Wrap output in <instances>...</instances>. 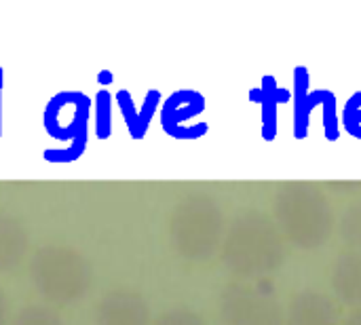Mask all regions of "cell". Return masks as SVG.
<instances>
[{
	"instance_id": "5b68a950",
	"label": "cell",
	"mask_w": 361,
	"mask_h": 325,
	"mask_svg": "<svg viewBox=\"0 0 361 325\" xmlns=\"http://www.w3.org/2000/svg\"><path fill=\"white\" fill-rule=\"evenodd\" d=\"M220 311L226 325H286L279 298L262 283H231L222 292Z\"/></svg>"
},
{
	"instance_id": "e0dca14e",
	"label": "cell",
	"mask_w": 361,
	"mask_h": 325,
	"mask_svg": "<svg viewBox=\"0 0 361 325\" xmlns=\"http://www.w3.org/2000/svg\"><path fill=\"white\" fill-rule=\"evenodd\" d=\"M324 110V133L326 140L336 142L341 137V116H338V104H336V95L330 89H324L322 95V106Z\"/></svg>"
},
{
	"instance_id": "d6986e66",
	"label": "cell",
	"mask_w": 361,
	"mask_h": 325,
	"mask_svg": "<svg viewBox=\"0 0 361 325\" xmlns=\"http://www.w3.org/2000/svg\"><path fill=\"white\" fill-rule=\"evenodd\" d=\"M341 125L345 127V131L349 135H353L355 140H361V91H355L347 99L343 116H341Z\"/></svg>"
},
{
	"instance_id": "52a82bcc",
	"label": "cell",
	"mask_w": 361,
	"mask_h": 325,
	"mask_svg": "<svg viewBox=\"0 0 361 325\" xmlns=\"http://www.w3.org/2000/svg\"><path fill=\"white\" fill-rule=\"evenodd\" d=\"M95 325H152L146 296L129 286L106 290L93 307Z\"/></svg>"
},
{
	"instance_id": "ac0fdd59",
	"label": "cell",
	"mask_w": 361,
	"mask_h": 325,
	"mask_svg": "<svg viewBox=\"0 0 361 325\" xmlns=\"http://www.w3.org/2000/svg\"><path fill=\"white\" fill-rule=\"evenodd\" d=\"M87 148V131L78 133L76 137H72L68 142L66 148H57V150H47L44 152V161L49 163H55V165H68V163H74L82 157Z\"/></svg>"
},
{
	"instance_id": "ffe728a7",
	"label": "cell",
	"mask_w": 361,
	"mask_h": 325,
	"mask_svg": "<svg viewBox=\"0 0 361 325\" xmlns=\"http://www.w3.org/2000/svg\"><path fill=\"white\" fill-rule=\"evenodd\" d=\"M152 325H205V321L197 311L186 309V307H176V309L161 313L152 321Z\"/></svg>"
},
{
	"instance_id": "3957f363",
	"label": "cell",
	"mask_w": 361,
	"mask_h": 325,
	"mask_svg": "<svg viewBox=\"0 0 361 325\" xmlns=\"http://www.w3.org/2000/svg\"><path fill=\"white\" fill-rule=\"evenodd\" d=\"M167 231L173 250L188 260L209 258L224 233L222 211L205 192L184 197L169 214Z\"/></svg>"
},
{
	"instance_id": "7c38bea8",
	"label": "cell",
	"mask_w": 361,
	"mask_h": 325,
	"mask_svg": "<svg viewBox=\"0 0 361 325\" xmlns=\"http://www.w3.org/2000/svg\"><path fill=\"white\" fill-rule=\"evenodd\" d=\"M250 97L254 104L260 106L262 112V135L267 142L275 140L277 135V106L292 99V91L279 87L277 78L267 74L256 89L250 91Z\"/></svg>"
},
{
	"instance_id": "d4e9b609",
	"label": "cell",
	"mask_w": 361,
	"mask_h": 325,
	"mask_svg": "<svg viewBox=\"0 0 361 325\" xmlns=\"http://www.w3.org/2000/svg\"><path fill=\"white\" fill-rule=\"evenodd\" d=\"M0 99H2V68H0ZM0 116H2V104H0Z\"/></svg>"
},
{
	"instance_id": "8992f818",
	"label": "cell",
	"mask_w": 361,
	"mask_h": 325,
	"mask_svg": "<svg viewBox=\"0 0 361 325\" xmlns=\"http://www.w3.org/2000/svg\"><path fill=\"white\" fill-rule=\"evenodd\" d=\"M207 108V99L203 93L195 89L173 91L161 108V125L163 131L173 140H199L209 131L205 121H195Z\"/></svg>"
},
{
	"instance_id": "9a60e30c",
	"label": "cell",
	"mask_w": 361,
	"mask_h": 325,
	"mask_svg": "<svg viewBox=\"0 0 361 325\" xmlns=\"http://www.w3.org/2000/svg\"><path fill=\"white\" fill-rule=\"evenodd\" d=\"M8 325H68L63 315L47 302L23 305Z\"/></svg>"
},
{
	"instance_id": "8fae6325",
	"label": "cell",
	"mask_w": 361,
	"mask_h": 325,
	"mask_svg": "<svg viewBox=\"0 0 361 325\" xmlns=\"http://www.w3.org/2000/svg\"><path fill=\"white\" fill-rule=\"evenodd\" d=\"M324 89H311V74L305 66L294 70V133L305 140L311 129V114L322 106Z\"/></svg>"
},
{
	"instance_id": "cb8c5ba5",
	"label": "cell",
	"mask_w": 361,
	"mask_h": 325,
	"mask_svg": "<svg viewBox=\"0 0 361 325\" xmlns=\"http://www.w3.org/2000/svg\"><path fill=\"white\" fill-rule=\"evenodd\" d=\"M345 325H361V309L353 311V313L349 315V319H347V324Z\"/></svg>"
},
{
	"instance_id": "ba28073f",
	"label": "cell",
	"mask_w": 361,
	"mask_h": 325,
	"mask_svg": "<svg viewBox=\"0 0 361 325\" xmlns=\"http://www.w3.org/2000/svg\"><path fill=\"white\" fill-rule=\"evenodd\" d=\"M91 99L80 91H59L44 106V129L51 137L70 142L87 131Z\"/></svg>"
},
{
	"instance_id": "5bb4252c",
	"label": "cell",
	"mask_w": 361,
	"mask_h": 325,
	"mask_svg": "<svg viewBox=\"0 0 361 325\" xmlns=\"http://www.w3.org/2000/svg\"><path fill=\"white\" fill-rule=\"evenodd\" d=\"M332 286L345 302L361 309V254H347L336 260Z\"/></svg>"
},
{
	"instance_id": "30bf717a",
	"label": "cell",
	"mask_w": 361,
	"mask_h": 325,
	"mask_svg": "<svg viewBox=\"0 0 361 325\" xmlns=\"http://www.w3.org/2000/svg\"><path fill=\"white\" fill-rule=\"evenodd\" d=\"M286 325H338V311L322 292H300L290 300Z\"/></svg>"
},
{
	"instance_id": "603a6c76",
	"label": "cell",
	"mask_w": 361,
	"mask_h": 325,
	"mask_svg": "<svg viewBox=\"0 0 361 325\" xmlns=\"http://www.w3.org/2000/svg\"><path fill=\"white\" fill-rule=\"evenodd\" d=\"M112 78H114V76H112V72H108V70H104V72H99V74H97V80H99L102 85H110V82H112Z\"/></svg>"
},
{
	"instance_id": "7a4b0ae2",
	"label": "cell",
	"mask_w": 361,
	"mask_h": 325,
	"mask_svg": "<svg viewBox=\"0 0 361 325\" xmlns=\"http://www.w3.org/2000/svg\"><path fill=\"white\" fill-rule=\"evenodd\" d=\"M286 250L277 224L262 211H241L224 243V262L243 277H262L277 271L283 262Z\"/></svg>"
},
{
	"instance_id": "4fadbf2b",
	"label": "cell",
	"mask_w": 361,
	"mask_h": 325,
	"mask_svg": "<svg viewBox=\"0 0 361 325\" xmlns=\"http://www.w3.org/2000/svg\"><path fill=\"white\" fill-rule=\"evenodd\" d=\"M161 102H163V95L157 89H150L146 93V97L142 102V108H137L133 104V97H131V93L127 89H121L116 93V104L121 108V114H123V118L127 123V129H129L133 140H142L146 135V131L150 127V121H152L154 112L159 110Z\"/></svg>"
},
{
	"instance_id": "44dd1931",
	"label": "cell",
	"mask_w": 361,
	"mask_h": 325,
	"mask_svg": "<svg viewBox=\"0 0 361 325\" xmlns=\"http://www.w3.org/2000/svg\"><path fill=\"white\" fill-rule=\"evenodd\" d=\"M345 226H347V235H349V239L361 247V205H357L351 214H349V218L345 220Z\"/></svg>"
},
{
	"instance_id": "2e32d148",
	"label": "cell",
	"mask_w": 361,
	"mask_h": 325,
	"mask_svg": "<svg viewBox=\"0 0 361 325\" xmlns=\"http://www.w3.org/2000/svg\"><path fill=\"white\" fill-rule=\"evenodd\" d=\"M112 99L108 89H102L95 95V131L99 140H108L112 133Z\"/></svg>"
},
{
	"instance_id": "6da1fadb",
	"label": "cell",
	"mask_w": 361,
	"mask_h": 325,
	"mask_svg": "<svg viewBox=\"0 0 361 325\" xmlns=\"http://www.w3.org/2000/svg\"><path fill=\"white\" fill-rule=\"evenodd\" d=\"M30 281L47 305L63 307L82 300L91 292L95 273L80 250L66 243H47L32 254Z\"/></svg>"
},
{
	"instance_id": "277c9868",
	"label": "cell",
	"mask_w": 361,
	"mask_h": 325,
	"mask_svg": "<svg viewBox=\"0 0 361 325\" xmlns=\"http://www.w3.org/2000/svg\"><path fill=\"white\" fill-rule=\"evenodd\" d=\"M275 216L286 235L302 245H322L332 231V209L326 195L311 184H288L275 197Z\"/></svg>"
},
{
	"instance_id": "9c48e42d",
	"label": "cell",
	"mask_w": 361,
	"mask_h": 325,
	"mask_svg": "<svg viewBox=\"0 0 361 325\" xmlns=\"http://www.w3.org/2000/svg\"><path fill=\"white\" fill-rule=\"evenodd\" d=\"M30 254V233L15 214L0 211V273L17 271Z\"/></svg>"
},
{
	"instance_id": "7402d4cb",
	"label": "cell",
	"mask_w": 361,
	"mask_h": 325,
	"mask_svg": "<svg viewBox=\"0 0 361 325\" xmlns=\"http://www.w3.org/2000/svg\"><path fill=\"white\" fill-rule=\"evenodd\" d=\"M8 324H11V319H8V298H6V294H4V290L0 286V325Z\"/></svg>"
}]
</instances>
